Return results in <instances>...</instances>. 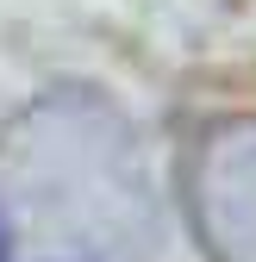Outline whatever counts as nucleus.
Listing matches in <instances>:
<instances>
[{
	"label": "nucleus",
	"instance_id": "obj_1",
	"mask_svg": "<svg viewBox=\"0 0 256 262\" xmlns=\"http://www.w3.org/2000/svg\"><path fill=\"white\" fill-rule=\"evenodd\" d=\"M194 212L219 262H256V119L206 131L194 156Z\"/></svg>",
	"mask_w": 256,
	"mask_h": 262
},
{
	"label": "nucleus",
	"instance_id": "obj_2",
	"mask_svg": "<svg viewBox=\"0 0 256 262\" xmlns=\"http://www.w3.org/2000/svg\"><path fill=\"white\" fill-rule=\"evenodd\" d=\"M0 262H13V225H7V212H0Z\"/></svg>",
	"mask_w": 256,
	"mask_h": 262
}]
</instances>
